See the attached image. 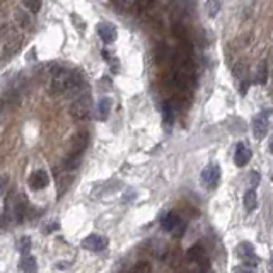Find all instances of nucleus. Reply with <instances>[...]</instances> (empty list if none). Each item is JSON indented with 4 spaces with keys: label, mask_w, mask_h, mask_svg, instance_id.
Masks as SVG:
<instances>
[{
    "label": "nucleus",
    "mask_w": 273,
    "mask_h": 273,
    "mask_svg": "<svg viewBox=\"0 0 273 273\" xmlns=\"http://www.w3.org/2000/svg\"><path fill=\"white\" fill-rule=\"evenodd\" d=\"M22 7L26 9V11H31L33 14H36L41 9V2H24Z\"/></svg>",
    "instance_id": "obj_24"
},
{
    "label": "nucleus",
    "mask_w": 273,
    "mask_h": 273,
    "mask_svg": "<svg viewBox=\"0 0 273 273\" xmlns=\"http://www.w3.org/2000/svg\"><path fill=\"white\" fill-rule=\"evenodd\" d=\"M110 111H111V99L110 97H102V99H99V102H97V106H96L97 118L106 120L110 116Z\"/></svg>",
    "instance_id": "obj_14"
},
{
    "label": "nucleus",
    "mask_w": 273,
    "mask_h": 273,
    "mask_svg": "<svg viewBox=\"0 0 273 273\" xmlns=\"http://www.w3.org/2000/svg\"><path fill=\"white\" fill-rule=\"evenodd\" d=\"M92 111V99L89 94H82L70 104V115L75 120H87Z\"/></svg>",
    "instance_id": "obj_2"
},
{
    "label": "nucleus",
    "mask_w": 273,
    "mask_h": 273,
    "mask_svg": "<svg viewBox=\"0 0 273 273\" xmlns=\"http://www.w3.org/2000/svg\"><path fill=\"white\" fill-rule=\"evenodd\" d=\"M258 205V198H256V193L255 189H248L246 195H244V208L248 212H253Z\"/></svg>",
    "instance_id": "obj_19"
},
{
    "label": "nucleus",
    "mask_w": 273,
    "mask_h": 273,
    "mask_svg": "<svg viewBox=\"0 0 273 273\" xmlns=\"http://www.w3.org/2000/svg\"><path fill=\"white\" fill-rule=\"evenodd\" d=\"M205 9H207V14L210 17H215L219 11H221V2H207L205 4Z\"/></svg>",
    "instance_id": "obj_22"
},
{
    "label": "nucleus",
    "mask_w": 273,
    "mask_h": 273,
    "mask_svg": "<svg viewBox=\"0 0 273 273\" xmlns=\"http://www.w3.org/2000/svg\"><path fill=\"white\" fill-rule=\"evenodd\" d=\"M268 147H270V152L273 154V137L270 139V144H268Z\"/></svg>",
    "instance_id": "obj_27"
},
{
    "label": "nucleus",
    "mask_w": 273,
    "mask_h": 273,
    "mask_svg": "<svg viewBox=\"0 0 273 273\" xmlns=\"http://www.w3.org/2000/svg\"><path fill=\"white\" fill-rule=\"evenodd\" d=\"M232 273H253V270H251V268H246V266H239Z\"/></svg>",
    "instance_id": "obj_25"
},
{
    "label": "nucleus",
    "mask_w": 273,
    "mask_h": 273,
    "mask_svg": "<svg viewBox=\"0 0 273 273\" xmlns=\"http://www.w3.org/2000/svg\"><path fill=\"white\" fill-rule=\"evenodd\" d=\"M6 184H7V178H6V176H0V193L4 192V188H6Z\"/></svg>",
    "instance_id": "obj_26"
},
{
    "label": "nucleus",
    "mask_w": 273,
    "mask_h": 273,
    "mask_svg": "<svg viewBox=\"0 0 273 273\" xmlns=\"http://www.w3.org/2000/svg\"><path fill=\"white\" fill-rule=\"evenodd\" d=\"M131 273H152V266H150V263L147 261H140L133 266Z\"/></svg>",
    "instance_id": "obj_21"
},
{
    "label": "nucleus",
    "mask_w": 273,
    "mask_h": 273,
    "mask_svg": "<svg viewBox=\"0 0 273 273\" xmlns=\"http://www.w3.org/2000/svg\"><path fill=\"white\" fill-rule=\"evenodd\" d=\"M253 135L256 140H261L268 133V118L266 115H258L253 118Z\"/></svg>",
    "instance_id": "obj_11"
},
{
    "label": "nucleus",
    "mask_w": 273,
    "mask_h": 273,
    "mask_svg": "<svg viewBox=\"0 0 273 273\" xmlns=\"http://www.w3.org/2000/svg\"><path fill=\"white\" fill-rule=\"evenodd\" d=\"M82 248L87 251H94V253L104 251L106 248H108V239L104 236H99V234H91V236H87L84 241H82Z\"/></svg>",
    "instance_id": "obj_7"
},
{
    "label": "nucleus",
    "mask_w": 273,
    "mask_h": 273,
    "mask_svg": "<svg viewBox=\"0 0 273 273\" xmlns=\"http://www.w3.org/2000/svg\"><path fill=\"white\" fill-rule=\"evenodd\" d=\"M164 120L168 125H173L174 121V108H173V102H166L164 104Z\"/></svg>",
    "instance_id": "obj_20"
},
{
    "label": "nucleus",
    "mask_w": 273,
    "mask_h": 273,
    "mask_svg": "<svg viewBox=\"0 0 273 273\" xmlns=\"http://www.w3.org/2000/svg\"><path fill=\"white\" fill-rule=\"evenodd\" d=\"M200 181L205 189H215L221 181V168L217 164H208L200 174Z\"/></svg>",
    "instance_id": "obj_3"
},
{
    "label": "nucleus",
    "mask_w": 273,
    "mask_h": 273,
    "mask_svg": "<svg viewBox=\"0 0 273 273\" xmlns=\"http://www.w3.org/2000/svg\"><path fill=\"white\" fill-rule=\"evenodd\" d=\"M21 271L22 273H38V263H36V258L28 255V256H22V261H21Z\"/></svg>",
    "instance_id": "obj_16"
},
{
    "label": "nucleus",
    "mask_w": 273,
    "mask_h": 273,
    "mask_svg": "<svg viewBox=\"0 0 273 273\" xmlns=\"http://www.w3.org/2000/svg\"><path fill=\"white\" fill-rule=\"evenodd\" d=\"M186 256H188V260L193 261V263H198L200 260L207 258V256H205V248H203L202 242H198V244H195V246L189 248L188 253H186Z\"/></svg>",
    "instance_id": "obj_15"
},
{
    "label": "nucleus",
    "mask_w": 273,
    "mask_h": 273,
    "mask_svg": "<svg viewBox=\"0 0 273 273\" xmlns=\"http://www.w3.org/2000/svg\"><path fill=\"white\" fill-rule=\"evenodd\" d=\"M28 183H29V188L31 189L40 192V189H45L48 184H50V176H48V173L45 169H36L31 176H29Z\"/></svg>",
    "instance_id": "obj_8"
},
{
    "label": "nucleus",
    "mask_w": 273,
    "mask_h": 273,
    "mask_svg": "<svg viewBox=\"0 0 273 273\" xmlns=\"http://www.w3.org/2000/svg\"><path fill=\"white\" fill-rule=\"evenodd\" d=\"M72 74H74V70H67V68L62 67L51 68L50 77H48V91H50V94H67L72 82Z\"/></svg>",
    "instance_id": "obj_1"
},
{
    "label": "nucleus",
    "mask_w": 273,
    "mask_h": 273,
    "mask_svg": "<svg viewBox=\"0 0 273 273\" xmlns=\"http://www.w3.org/2000/svg\"><path fill=\"white\" fill-rule=\"evenodd\" d=\"M271 270H273V258H271Z\"/></svg>",
    "instance_id": "obj_28"
},
{
    "label": "nucleus",
    "mask_w": 273,
    "mask_h": 273,
    "mask_svg": "<svg viewBox=\"0 0 273 273\" xmlns=\"http://www.w3.org/2000/svg\"><path fill=\"white\" fill-rule=\"evenodd\" d=\"M16 19H17V22L21 24L22 28H26V29L33 26V21H31V16H29V12L22 11L21 7L16 9Z\"/></svg>",
    "instance_id": "obj_18"
},
{
    "label": "nucleus",
    "mask_w": 273,
    "mask_h": 273,
    "mask_svg": "<svg viewBox=\"0 0 273 273\" xmlns=\"http://www.w3.org/2000/svg\"><path fill=\"white\" fill-rule=\"evenodd\" d=\"M179 224H181V219L173 212L166 213V215L162 217V221H160V226H162L164 231H168V232L176 231V229L179 227Z\"/></svg>",
    "instance_id": "obj_13"
},
{
    "label": "nucleus",
    "mask_w": 273,
    "mask_h": 273,
    "mask_svg": "<svg viewBox=\"0 0 273 273\" xmlns=\"http://www.w3.org/2000/svg\"><path fill=\"white\" fill-rule=\"evenodd\" d=\"M29 250H31V239L29 237H22L19 241V251L22 253V256H28L29 255Z\"/></svg>",
    "instance_id": "obj_23"
},
{
    "label": "nucleus",
    "mask_w": 273,
    "mask_h": 273,
    "mask_svg": "<svg viewBox=\"0 0 273 273\" xmlns=\"http://www.w3.org/2000/svg\"><path fill=\"white\" fill-rule=\"evenodd\" d=\"M89 145V131L80 130L70 139V144H68V155H77V157H82L84 155V150Z\"/></svg>",
    "instance_id": "obj_4"
},
{
    "label": "nucleus",
    "mask_w": 273,
    "mask_h": 273,
    "mask_svg": "<svg viewBox=\"0 0 273 273\" xmlns=\"http://www.w3.org/2000/svg\"><path fill=\"white\" fill-rule=\"evenodd\" d=\"M21 46H22V36H19L17 33H12L11 36H7L4 40V57L6 58L14 57L21 50Z\"/></svg>",
    "instance_id": "obj_9"
},
{
    "label": "nucleus",
    "mask_w": 273,
    "mask_h": 273,
    "mask_svg": "<svg viewBox=\"0 0 273 273\" xmlns=\"http://www.w3.org/2000/svg\"><path fill=\"white\" fill-rule=\"evenodd\" d=\"M251 159V150L246 144L239 142L236 145V154H234V162H236L237 168H244V166L250 162Z\"/></svg>",
    "instance_id": "obj_12"
},
{
    "label": "nucleus",
    "mask_w": 273,
    "mask_h": 273,
    "mask_svg": "<svg viewBox=\"0 0 273 273\" xmlns=\"http://www.w3.org/2000/svg\"><path fill=\"white\" fill-rule=\"evenodd\" d=\"M255 80H256V84H261V86L266 84V80H268V62L266 60H261L258 63Z\"/></svg>",
    "instance_id": "obj_17"
},
{
    "label": "nucleus",
    "mask_w": 273,
    "mask_h": 273,
    "mask_svg": "<svg viewBox=\"0 0 273 273\" xmlns=\"http://www.w3.org/2000/svg\"><path fill=\"white\" fill-rule=\"evenodd\" d=\"M97 34H99V38L106 43V45H111V43H115L116 41V36H118V33H116V28L113 26V24H108V22L97 24Z\"/></svg>",
    "instance_id": "obj_10"
},
{
    "label": "nucleus",
    "mask_w": 273,
    "mask_h": 273,
    "mask_svg": "<svg viewBox=\"0 0 273 273\" xmlns=\"http://www.w3.org/2000/svg\"><path fill=\"white\" fill-rule=\"evenodd\" d=\"M236 253H237L239 260L244 263L246 268H255L258 263H260L258 261V255L255 251V246H253L251 242H241V244L237 246Z\"/></svg>",
    "instance_id": "obj_5"
},
{
    "label": "nucleus",
    "mask_w": 273,
    "mask_h": 273,
    "mask_svg": "<svg viewBox=\"0 0 273 273\" xmlns=\"http://www.w3.org/2000/svg\"><path fill=\"white\" fill-rule=\"evenodd\" d=\"M28 208H29V202L26 200V197L19 195V197L14 200L12 203V217L16 224H22L28 219Z\"/></svg>",
    "instance_id": "obj_6"
}]
</instances>
